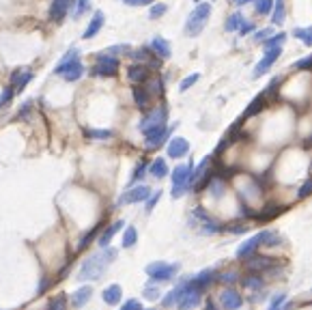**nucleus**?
Listing matches in <instances>:
<instances>
[{"mask_svg": "<svg viewBox=\"0 0 312 310\" xmlns=\"http://www.w3.org/2000/svg\"><path fill=\"white\" fill-rule=\"evenodd\" d=\"M209 15H211V4L207 2H198L196 9H194L190 15H187V22H185V35L190 37H196L203 32V28L209 22Z\"/></svg>", "mask_w": 312, "mask_h": 310, "instance_id": "obj_3", "label": "nucleus"}, {"mask_svg": "<svg viewBox=\"0 0 312 310\" xmlns=\"http://www.w3.org/2000/svg\"><path fill=\"white\" fill-rule=\"evenodd\" d=\"M101 231V224H97V226H93V229H90L86 235H84L82 239H80V243H78V250H84V248H88V243L93 241V239L97 237V232Z\"/></svg>", "mask_w": 312, "mask_h": 310, "instance_id": "obj_36", "label": "nucleus"}, {"mask_svg": "<svg viewBox=\"0 0 312 310\" xmlns=\"http://www.w3.org/2000/svg\"><path fill=\"white\" fill-rule=\"evenodd\" d=\"M293 69H297V71H312V54H308L306 58H300V61H295Z\"/></svg>", "mask_w": 312, "mask_h": 310, "instance_id": "obj_43", "label": "nucleus"}, {"mask_svg": "<svg viewBox=\"0 0 312 310\" xmlns=\"http://www.w3.org/2000/svg\"><path fill=\"white\" fill-rule=\"evenodd\" d=\"M65 306H67V300H65V295H56V297H52V300H50L48 310H65Z\"/></svg>", "mask_w": 312, "mask_h": 310, "instance_id": "obj_45", "label": "nucleus"}, {"mask_svg": "<svg viewBox=\"0 0 312 310\" xmlns=\"http://www.w3.org/2000/svg\"><path fill=\"white\" fill-rule=\"evenodd\" d=\"M166 121H168V108L166 106H157V108H149L145 116L140 119L138 123V129L142 134H149L151 129L155 127H161V125H166Z\"/></svg>", "mask_w": 312, "mask_h": 310, "instance_id": "obj_4", "label": "nucleus"}, {"mask_svg": "<svg viewBox=\"0 0 312 310\" xmlns=\"http://www.w3.org/2000/svg\"><path fill=\"white\" fill-rule=\"evenodd\" d=\"M71 6H74V0H52L48 15L52 22H63L67 17V13L71 11Z\"/></svg>", "mask_w": 312, "mask_h": 310, "instance_id": "obj_14", "label": "nucleus"}, {"mask_svg": "<svg viewBox=\"0 0 312 310\" xmlns=\"http://www.w3.org/2000/svg\"><path fill=\"white\" fill-rule=\"evenodd\" d=\"M194 2H196V4H198V2H203V0H194Z\"/></svg>", "mask_w": 312, "mask_h": 310, "instance_id": "obj_60", "label": "nucleus"}, {"mask_svg": "<svg viewBox=\"0 0 312 310\" xmlns=\"http://www.w3.org/2000/svg\"><path fill=\"white\" fill-rule=\"evenodd\" d=\"M151 196V187L147 185H134L119 198V205H134V203H145Z\"/></svg>", "mask_w": 312, "mask_h": 310, "instance_id": "obj_11", "label": "nucleus"}, {"mask_svg": "<svg viewBox=\"0 0 312 310\" xmlns=\"http://www.w3.org/2000/svg\"><path fill=\"white\" fill-rule=\"evenodd\" d=\"M220 304H222L224 310H239L243 306V297L235 289H226L220 293Z\"/></svg>", "mask_w": 312, "mask_h": 310, "instance_id": "obj_15", "label": "nucleus"}, {"mask_svg": "<svg viewBox=\"0 0 312 310\" xmlns=\"http://www.w3.org/2000/svg\"><path fill=\"white\" fill-rule=\"evenodd\" d=\"M121 310H142V306H140L138 300H127V302L121 306Z\"/></svg>", "mask_w": 312, "mask_h": 310, "instance_id": "obj_55", "label": "nucleus"}, {"mask_svg": "<svg viewBox=\"0 0 312 310\" xmlns=\"http://www.w3.org/2000/svg\"><path fill=\"white\" fill-rule=\"evenodd\" d=\"M245 261H248V269L254 271V274H265V271H267L271 265H276L274 258L261 256V254H252L250 258H245Z\"/></svg>", "mask_w": 312, "mask_h": 310, "instance_id": "obj_18", "label": "nucleus"}, {"mask_svg": "<svg viewBox=\"0 0 312 310\" xmlns=\"http://www.w3.org/2000/svg\"><path fill=\"white\" fill-rule=\"evenodd\" d=\"M90 295H93V287H80V289H76L74 293H71V306L74 308H82L84 304H88L90 300Z\"/></svg>", "mask_w": 312, "mask_h": 310, "instance_id": "obj_22", "label": "nucleus"}, {"mask_svg": "<svg viewBox=\"0 0 312 310\" xmlns=\"http://www.w3.org/2000/svg\"><path fill=\"white\" fill-rule=\"evenodd\" d=\"M84 71L86 69H84V65L80 61V50L78 48H71V50L65 52V56L54 67V74L58 78H63L65 82H78L84 76Z\"/></svg>", "mask_w": 312, "mask_h": 310, "instance_id": "obj_2", "label": "nucleus"}, {"mask_svg": "<svg viewBox=\"0 0 312 310\" xmlns=\"http://www.w3.org/2000/svg\"><path fill=\"white\" fill-rule=\"evenodd\" d=\"M149 48H151L161 61H166V58L172 56V48H170V43H168V39H164V37H153L151 43H149Z\"/></svg>", "mask_w": 312, "mask_h": 310, "instance_id": "obj_21", "label": "nucleus"}, {"mask_svg": "<svg viewBox=\"0 0 312 310\" xmlns=\"http://www.w3.org/2000/svg\"><path fill=\"white\" fill-rule=\"evenodd\" d=\"M123 4H127V6H151L153 4V0H121Z\"/></svg>", "mask_w": 312, "mask_h": 310, "instance_id": "obj_54", "label": "nucleus"}, {"mask_svg": "<svg viewBox=\"0 0 312 310\" xmlns=\"http://www.w3.org/2000/svg\"><path fill=\"white\" fill-rule=\"evenodd\" d=\"M106 54L110 56H123V54H132V48L127 43H119V45H110L106 50Z\"/></svg>", "mask_w": 312, "mask_h": 310, "instance_id": "obj_37", "label": "nucleus"}, {"mask_svg": "<svg viewBox=\"0 0 312 310\" xmlns=\"http://www.w3.org/2000/svg\"><path fill=\"white\" fill-rule=\"evenodd\" d=\"M284 304H287V293H278L269 304V310H282Z\"/></svg>", "mask_w": 312, "mask_h": 310, "instance_id": "obj_47", "label": "nucleus"}, {"mask_svg": "<svg viewBox=\"0 0 312 310\" xmlns=\"http://www.w3.org/2000/svg\"><path fill=\"white\" fill-rule=\"evenodd\" d=\"M147 84V90L151 93V97H161L164 95V80L161 78H149V80L145 82Z\"/></svg>", "mask_w": 312, "mask_h": 310, "instance_id": "obj_31", "label": "nucleus"}, {"mask_svg": "<svg viewBox=\"0 0 312 310\" xmlns=\"http://www.w3.org/2000/svg\"><path fill=\"white\" fill-rule=\"evenodd\" d=\"M284 17H287V6H284V0H276L274 2V11H271V24L274 26H282Z\"/></svg>", "mask_w": 312, "mask_h": 310, "instance_id": "obj_28", "label": "nucleus"}, {"mask_svg": "<svg viewBox=\"0 0 312 310\" xmlns=\"http://www.w3.org/2000/svg\"><path fill=\"white\" fill-rule=\"evenodd\" d=\"M280 54H282V48H267V50H265L263 58L256 63L252 78H261V76L267 74V71H269L271 67H274V63L278 61V58H280Z\"/></svg>", "mask_w": 312, "mask_h": 310, "instance_id": "obj_8", "label": "nucleus"}, {"mask_svg": "<svg viewBox=\"0 0 312 310\" xmlns=\"http://www.w3.org/2000/svg\"><path fill=\"white\" fill-rule=\"evenodd\" d=\"M32 110V101H26L24 106H22V110H19V116H26Z\"/></svg>", "mask_w": 312, "mask_h": 310, "instance_id": "obj_57", "label": "nucleus"}, {"mask_svg": "<svg viewBox=\"0 0 312 310\" xmlns=\"http://www.w3.org/2000/svg\"><path fill=\"white\" fill-rule=\"evenodd\" d=\"M123 226H125V222H123V220H116V222H112V224H110L108 229H106V231H103L101 235H99V248H108V245H110V241H112V239H114V235H116V232H119V231L123 229Z\"/></svg>", "mask_w": 312, "mask_h": 310, "instance_id": "obj_23", "label": "nucleus"}, {"mask_svg": "<svg viewBox=\"0 0 312 310\" xmlns=\"http://www.w3.org/2000/svg\"><path fill=\"white\" fill-rule=\"evenodd\" d=\"M15 93H17L15 86H6V88L2 90V93H0V110H2V108L6 106V103H9V101L13 99V95H15Z\"/></svg>", "mask_w": 312, "mask_h": 310, "instance_id": "obj_44", "label": "nucleus"}, {"mask_svg": "<svg viewBox=\"0 0 312 310\" xmlns=\"http://www.w3.org/2000/svg\"><path fill=\"white\" fill-rule=\"evenodd\" d=\"M310 293H312V291H310Z\"/></svg>", "mask_w": 312, "mask_h": 310, "instance_id": "obj_61", "label": "nucleus"}, {"mask_svg": "<svg viewBox=\"0 0 312 310\" xmlns=\"http://www.w3.org/2000/svg\"><path fill=\"white\" fill-rule=\"evenodd\" d=\"M32 78H35V74H32L30 67H17L11 74V86H15V90L19 93V90L26 88V84H28Z\"/></svg>", "mask_w": 312, "mask_h": 310, "instance_id": "obj_17", "label": "nucleus"}, {"mask_svg": "<svg viewBox=\"0 0 312 310\" xmlns=\"http://www.w3.org/2000/svg\"><path fill=\"white\" fill-rule=\"evenodd\" d=\"M86 136L88 138H95V140H108V138H112V132H110V129H86Z\"/></svg>", "mask_w": 312, "mask_h": 310, "instance_id": "obj_42", "label": "nucleus"}, {"mask_svg": "<svg viewBox=\"0 0 312 310\" xmlns=\"http://www.w3.org/2000/svg\"><path fill=\"white\" fill-rule=\"evenodd\" d=\"M168 13V4L164 2H157V4H151V9H149V17L151 19H157L161 15H166Z\"/></svg>", "mask_w": 312, "mask_h": 310, "instance_id": "obj_40", "label": "nucleus"}, {"mask_svg": "<svg viewBox=\"0 0 312 310\" xmlns=\"http://www.w3.org/2000/svg\"><path fill=\"white\" fill-rule=\"evenodd\" d=\"M271 35H274V32H271L269 28L256 30V32H254V41H256V43H265V41H267V39H269Z\"/></svg>", "mask_w": 312, "mask_h": 310, "instance_id": "obj_49", "label": "nucleus"}, {"mask_svg": "<svg viewBox=\"0 0 312 310\" xmlns=\"http://www.w3.org/2000/svg\"><path fill=\"white\" fill-rule=\"evenodd\" d=\"M90 11V0H76V6H74V17H82L84 13Z\"/></svg>", "mask_w": 312, "mask_h": 310, "instance_id": "obj_39", "label": "nucleus"}, {"mask_svg": "<svg viewBox=\"0 0 312 310\" xmlns=\"http://www.w3.org/2000/svg\"><path fill=\"white\" fill-rule=\"evenodd\" d=\"M145 297H147V300H157V297H159L157 287H153V284H147V287H145Z\"/></svg>", "mask_w": 312, "mask_h": 310, "instance_id": "obj_52", "label": "nucleus"}, {"mask_svg": "<svg viewBox=\"0 0 312 310\" xmlns=\"http://www.w3.org/2000/svg\"><path fill=\"white\" fill-rule=\"evenodd\" d=\"M237 271H224L222 276H220V282H224V284H233V282H237Z\"/></svg>", "mask_w": 312, "mask_h": 310, "instance_id": "obj_50", "label": "nucleus"}, {"mask_svg": "<svg viewBox=\"0 0 312 310\" xmlns=\"http://www.w3.org/2000/svg\"><path fill=\"white\" fill-rule=\"evenodd\" d=\"M103 24H106V15H103V11H95L93 17H90V22L86 26V30H84L82 39H93L95 35H99V30L103 28Z\"/></svg>", "mask_w": 312, "mask_h": 310, "instance_id": "obj_19", "label": "nucleus"}, {"mask_svg": "<svg viewBox=\"0 0 312 310\" xmlns=\"http://www.w3.org/2000/svg\"><path fill=\"white\" fill-rule=\"evenodd\" d=\"M136 241H138V231H136V226H127L123 232V248H134Z\"/></svg>", "mask_w": 312, "mask_h": 310, "instance_id": "obj_32", "label": "nucleus"}, {"mask_svg": "<svg viewBox=\"0 0 312 310\" xmlns=\"http://www.w3.org/2000/svg\"><path fill=\"white\" fill-rule=\"evenodd\" d=\"M101 297H103V302H106V304H110V306H114V304H119V302H121V297H123V289L119 287V284H110V287L103 289Z\"/></svg>", "mask_w": 312, "mask_h": 310, "instance_id": "obj_26", "label": "nucleus"}, {"mask_svg": "<svg viewBox=\"0 0 312 310\" xmlns=\"http://www.w3.org/2000/svg\"><path fill=\"white\" fill-rule=\"evenodd\" d=\"M226 231H231V232H245L248 231V226L241 224V226H226Z\"/></svg>", "mask_w": 312, "mask_h": 310, "instance_id": "obj_56", "label": "nucleus"}, {"mask_svg": "<svg viewBox=\"0 0 312 310\" xmlns=\"http://www.w3.org/2000/svg\"><path fill=\"white\" fill-rule=\"evenodd\" d=\"M116 71H119V58L110 56V54H106V52H101V54L95 56V65L90 67V76H95V78H112V76H116Z\"/></svg>", "mask_w": 312, "mask_h": 310, "instance_id": "obj_5", "label": "nucleus"}, {"mask_svg": "<svg viewBox=\"0 0 312 310\" xmlns=\"http://www.w3.org/2000/svg\"><path fill=\"white\" fill-rule=\"evenodd\" d=\"M284 41H287V32H274L263 45H265V50L267 48H284Z\"/></svg>", "mask_w": 312, "mask_h": 310, "instance_id": "obj_33", "label": "nucleus"}, {"mask_svg": "<svg viewBox=\"0 0 312 310\" xmlns=\"http://www.w3.org/2000/svg\"><path fill=\"white\" fill-rule=\"evenodd\" d=\"M256 32V24L254 22H250V19H243V24H241V28H239V35H254Z\"/></svg>", "mask_w": 312, "mask_h": 310, "instance_id": "obj_48", "label": "nucleus"}, {"mask_svg": "<svg viewBox=\"0 0 312 310\" xmlns=\"http://www.w3.org/2000/svg\"><path fill=\"white\" fill-rule=\"evenodd\" d=\"M177 300H179V295H177V291H170V293H168L166 297H164V300H161V304H164V306L168 308V306H172V304H177Z\"/></svg>", "mask_w": 312, "mask_h": 310, "instance_id": "obj_53", "label": "nucleus"}, {"mask_svg": "<svg viewBox=\"0 0 312 310\" xmlns=\"http://www.w3.org/2000/svg\"><path fill=\"white\" fill-rule=\"evenodd\" d=\"M312 194V177L310 179H306L304 183L300 185V190H297V198H308Z\"/></svg>", "mask_w": 312, "mask_h": 310, "instance_id": "obj_46", "label": "nucleus"}, {"mask_svg": "<svg viewBox=\"0 0 312 310\" xmlns=\"http://www.w3.org/2000/svg\"><path fill=\"white\" fill-rule=\"evenodd\" d=\"M147 276L151 278L153 282H166V280H172L179 271V265L177 263H164V261H155V263H149L147 267Z\"/></svg>", "mask_w": 312, "mask_h": 310, "instance_id": "obj_6", "label": "nucleus"}, {"mask_svg": "<svg viewBox=\"0 0 312 310\" xmlns=\"http://www.w3.org/2000/svg\"><path fill=\"white\" fill-rule=\"evenodd\" d=\"M192 218H196L198 229H200V232H205V235H213V232L222 231V226H220L205 209H200V207H196V209L192 211Z\"/></svg>", "mask_w": 312, "mask_h": 310, "instance_id": "obj_9", "label": "nucleus"}, {"mask_svg": "<svg viewBox=\"0 0 312 310\" xmlns=\"http://www.w3.org/2000/svg\"><path fill=\"white\" fill-rule=\"evenodd\" d=\"M132 97H134L136 108L142 110V112H147V110H149V103H151V93H149L145 86H140V84H134Z\"/></svg>", "mask_w": 312, "mask_h": 310, "instance_id": "obj_20", "label": "nucleus"}, {"mask_svg": "<svg viewBox=\"0 0 312 310\" xmlns=\"http://www.w3.org/2000/svg\"><path fill=\"white\" fill-rule=\"evenodd\" d=\"M231 4H235V6H245V4H254V0H231Z\"/></svg>", "mask_w": 312, "mask_h": 310, "instance_id": "obj_58", "label": "nucleus"}, {"mask_svg": "<svg viewBox=\"0 0 312 310\" xmlns=\"http://www.w3.org/2000/svg\"><path fill=\"white\" fill-rule=\"evenodd\" d=\"M198 302H200V289H196L190 280H187L183 295H181L179 302H177V308L179 310H192V308L198 306Z\"/></svg>", "mask_w": 312, "mask_h": 310, "instance_id": "obj_10", "label": "nucleus"}, {"mask_svg": "<svg viewBox=\"0 0 312 310\" xmlns=\"http://www.w3.org/2000/svg\"><path fill=\"white\" fill-rule=\"evenodd\" d=\"M114 258H116L114 248H101V252L90 254L86 261L82 263L80 271H78V280H99Z\"/></svg>", "mask_w": 312, "mask_h": 310, "instance_id": "obj_1", "label": "nucleus"}, {"mask_svg": "<svg viewBox=\"0 0 312 310\" xmlns=\"http://www.w3.org/2000/svg\"><path fill=\"white\" fill-rule=\"evenodd\" d=\"M243 13L241 11H235V13H231L229 19H226V24H224V30L226 32H239V28H241V24H243Z\"/></svg>", "mask_w": 312, "mask_h": 310, "instance_id": "obj_29", "label": "nucleus"}, {"mask_svg": "<svg viewBox=\"0 0 312 310\" xmlns=\"http://www.w3.org/2000/svg\"><path fill=\"white\" fill-rule=\"evenodd\" d=\"M265 106H267V95L263 93V95H258L256 99H252V101L248 103V108H245L243 116H245V119H250V116H256L258 112H263Z\"/></svg>", "mask_w": 312, "mask_h": 310, "instance_id": "obj_25", "label": "nucleus"}, {"mask_svg": "<svg viewBox=\"0 0 312 310\" xmlns=\"http://www.w3.org/2000/svg\"><path fill=\"white\" fill-rule=\"evenodd\" d=\"M149 170V164H147V161H140V164L138 166H136L134 168V172H132V181H129V183H138V181L142 179V177H145V172Z\"/></svg>", "mask_w": 312, "mask_h": 310, "instance_id": "obj_41", "label": "nucleus"}, {"mask_svg": "<svg viewBox=\"0 0 312 310\" xmlns=\"http://www.w3.org/2000/svg\"><path fill=\"white\" fill-rule=\"evenodd\" d=\"M293 37L300 39L306 48H312V26H297L293 28Z\"/></svg>", "mask_w": 312, "mask_h": 310, "instance_id": "obj_30", "label": "nucleus"}, {"mask_svg": "<svg viewBox=\"0 0 312 310\" xmlns=\"http://www.w3.org/2000/svg\"><path fill=\"white\" fill-rule=\"evenodd\" d=\"M159 198H161V192H153V196H149V198L145 200V203H147L145 209H147V211H153V207L157 205V200H159Z\"/></svg>", "mask_w": 312, "mask_h": 310, "instance_id": "obj_51", "label": "nucleus"}, {"mask_svg": "<svg viewBox=\"0 0 312 310\" xmlns=\"http://www.w3.org/2000/svg\"><path fill=\"white\" fill-rule=\"evenodd\" d=\"M151 78V67L142 63H134L127 67V80L132 84H145Z\"/></svg>", "mask_w": 312, "mask_h": 310, "instance_id": "obj_13", "label": "nucleus"}, {"mask_svg": "<svg viewBox=\"0 0 312 310\" xmlns=\"http://www.w3.org/2000/svg\"><path fill=\"white\" fill-rule=\"evenodd\" d=\"M263 278L261 276H256L254 271H252V274L248 276V278H243V287L245 289H252V291H258V289H263Z\"/></svg>", "mask_w": 312, "mask_h": 310, "instance_id": "obj_35", "label": "nucleus"}, {"mask_svg": "<svg viewBox=\"0 0 312 310\" xmlns=\"http://www.w3.org/2000/svg\"><path fill=\"white\" fill-rule=\"evenodd\" d=\"M213 280H216V269H203V271H200V274H196V276H194L190 282H192L196 289H200V291H203V289H207V287H209V284H211Z\"/></svg>", "mask_w": 312, "mask_h": 310, "instance_id": "obj_24", "label": "nucleus"}, {"mask_svg": "<svg viewBox=\"0 0 312 310\" xmlns=\"http://www.w3.org/2000/svg\"><path fill=\"white\" fill-rule=\"evenodd\" d=\"M205 310H218V306H216V304H213V302H207Z\"/></svg>", "mask_w": 312, "mask_h": 310, "instance_id": "obj_59", "label": "nucleus"}, {"mask_svg": "<svg viewBox=\"0 0 312 310\" xmlns=\"http://www.w3.org/2000/svg\"><path fill=\"white\" fill-rule=\"evenodd\" d=\"M187 153H190V142H187V138H181V136L170 138V142H168V157L179 159V157H185Z\"/></svg>", "mask_w": 312, "mask_h": 310, "instance_id": "obj_16", "label": "nucleus"}, {"mask_svg": "<svg viewBox=\"0 0 312 310\" xmlns=\"http://www.w3.org/2000/svg\"><path fill=\"white\" fill-rule=\"evenodd\" d=\"M274 2L276 0H254V9L258 15H271V11H274Z\"/></svg>", "mask_w": 312, "mask_h": 310, "instance_id": "obj_34", "label": "nucleus"}, {"mask_svg": "<svg viewBox=\"0 0 312 310\" xmlns=\"http://www.w3.org/2000/svg\"><path fill=\"white\" fill-rule=\"evenodd\" d=\"M174 125H161V127H155V129H151L149 134H145V147L147 149H157V147H161L166 142V138H168V134H170V129H172Z\"/></svg>", "mask_w": 312, "mask_h": 310, "instance_id": "obj_12", "label": "nucleus"}, {"mask_svg": "<svg viewBox=\"0 0 312 310\" xmlns=\"http://www.w3.org/2000/svg\"><path fill=\"white\" fill-rule=\"evenodd\" d=\"M190 177H192V164H179L177 168L172 170V198H179L190 190L192 183H190Z\"/></svg>", "mask_w": 312, "mask_h": 310, "instance_id": "obj_7", "label": "nucleus"}, {"mask_svg": "<svg viewBox=\"0 0 312 310\" xmlns=\"http://www.w3.org/2000/svg\"><path fill=\"white\" fill-rule=\"evenodd\" d=\"M149 172H151L153 179H164L166 174H168V164H166V159H164V157L153 159L151 164H149Z\"/></svg>", "mask_w": 312, "mask_h": 310, "instance_id": "obj_27", "label": "nucleus"}, {"mask_svg": "<svg viewBox=\"0 0 312 310\" xmlns=\"http://www.w3.org/2000/svg\"><path fill=\"white\" fill-rule=\"evenodd\" d=\"M200 80V74H190L187 78H183V80H181V84H179V90L181 93H185V90H190L194 84H196Z\"/></svg>", "mask_w": 312, "mask_h": 310, "instance_id": "obj_38", "label": "nucleus"}]
</instances>
